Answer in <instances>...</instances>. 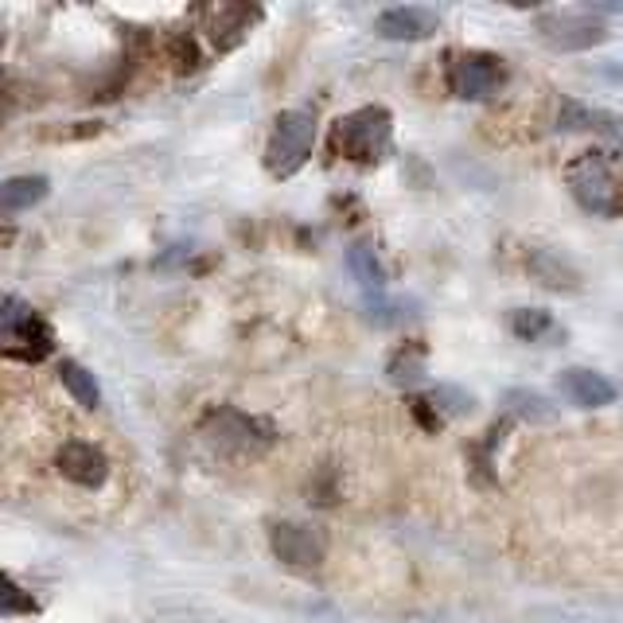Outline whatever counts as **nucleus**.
Segmentation results:
<instances>
[{"label":"nucleus","mask_w":623,"mask_h":623,"mask_svg":"<svg viewBox=\"0 0 623 623\" xmlns=\"http://www.w3.org/2000/svg\"><path fill=\"white\" fill-rule=\"evenodd\" d=\"M565 187L596 219H623V152L588 148L565 164Z\"/></svg>","instance_id":"obj_1"},{"label":"nucleus","mask_w":623,"mask_h":623,"mask_svg":"<svg viewBox=\"0 0 623 623\" xmlns=\"http://www.w3.org/2000/svg\"><path fill=\"white\" fill-rule=\"evenodd\" d=\"M331 148L351 164H382L394 152V113L386 106L343 113L331 129Z\"/></svg>","instance_id":"obj_2"},{"label":"nucleus","mask_w":623,"mask_h":623,"mask_svg":"<svg viewBox=\"0 0 623 623\" xmlns=\"http://www.w3.org/2000/svg\"><path fill=\"white\" fill-rule=\"evenodd\" d=\"M316 148V113L312 110H285L273 121V133L265 141V172L273 180L296 176Z\"/></svg>","instance_id":"obj_3"},{"label":"nucleus","mask_w":623,"mask_h":623,"mask_svg":"<svg viewBox=\"0 0 623 623\" xmlns=\"http://www.w3.org/2000/svg\"><path fill=\"white\" fill-rule=\"evenodd\" d=\"M199 433L211 440V444H219L222 452H238V456H257V452H265V448L277 444L273 421L254 417V413H242V409H230V405L207 409L203 421H199Z\"/></svg>","instance_id":"obj_4"},{"label":"nucleus","mask_w":623,"mask_h":623,"mask_svg":"<svg viewBox=\"0 0 623 623\" xmlns=\"http://www.w3.org/2000/svg\"><path fill=\"white\" fill-rule=\"evenodd\" d=\"M448 90L464 102H487L507 86V63L491 51H448Z\"/></svg>","instance_id":"obj_5"},{"label":"nucleus","mask_w":623,"mask_h":623,"mask_svg":"<svg viewBox=\"0 0 623 623\" xmlns=\"http://www.w3.org/2000/svg\"><path fill=\"white\" fill-rule=\"evenodd\" d=\"M0 335H4L8 359H20V363H43V359L55 351V335H51V328L39 320L20 296H4V308H0Z\"/></svg>","instance_id":"obj_6"},{"label":"nucleus","mask_w":623,"mask_h":623,"mask_svg":"<svg viewBox=\"0 0 623 623\" xmlns=\"http://www.w3.org/2000/svg\"><path fill=\"white\" fill-rule=\"evenodd\" d=\"M596 12L592 8H553V12H538L534 24L553 51H588L608 36V28H604V20H596Z\"/></svg>","instance_id":"obj_7"},{"label":"nucleus","mask_w":623,"mask_h":623,"mask_svg":"<svg viewBox=\"0 0 623 623\" xmlns=\"http://www.w3.org/2000/svg\"><path fill=\"white\" fill-rule=\"evenodd\" d=\"M261 16H265V12H261V8H250V4H203V8H195L199 32L207 36V43H211L219 55L242 47Z\"/></svg>","instance_id":"obj_8"},{"label":"nucleus","mask_w":623,"mask_h":623,"mask_svg":"<svg viewBox=\"0 0 623 623\" xmlns=\"http://www.w3.org/2000/svg\"><path fill=\"white\" fill-rule=\"evenodd\" d=\"M269 550L289 569H320L328 557V534L308 522H277L269 530Z\"/></svg>","instance_id":"obj_9"},{"label":"nucleus","mask_w":623,"mask_h":623,"mask_svg":"<svg viewBox=\"0 0 623 623\" xmlns=\"http://www.w3.org/2000/svg\"><path fill=\"white\" fill-rule=\"evenodd\" d=\"M55 468H59L63 479H71L74 487H86V491H98L110 479L106 452L98 444H90V440H63L59 452H55Z\"/></svg>","instance_id":"obj_10"},{"label":"nucleus","mask_w":623,"mask_h":623,"mask_svg":"<svg viewBox=\"0 0 623 623\" xmlns=\"http://www.w3.org/2000/svg\"><path fill=\"white\" fill-rule=\"evenodd\" d=\"M378 36L394 39V43H421V39L437 36L440 16L429 8H417V4H402V8H386L378 20H374Z\"/></svg>","instance_id":"obj_11"},{"label":"nucleus","mask_w":623,"mask_h":623,"mask_svg":"<svg viewBox=\"0 0 623 623\" xmlns=\"http://www.w3.org/2000/svg\"><path fill=\"white\" fill-rule=\"evenodd\" d=\"M557 386H561V394H565L569 402L581 405V409H600V405L616 402V386H612L604 374H596V370H588V367L561 370Z\"/></svg>","instance_id":"obj_12"},{"label":"nucleus","mask_w":623,"mask_h":623,"mask_svg":"<svg viewBox=\"0 0 623 623\" xmlns=\"http://www.w3.org/2000/svg\"><path fill=\"white\" fill-rule=\"evenodd\" d=\"M425 370H429V351H425V343H421V339H409V343H402V347L390 355L386 378H390L394 386H402V390H413V386L425 382Z\"/></svg>","instance_id":"obj_13"},{"label":"nucleus","mask_w":623,"mask_h":623,"mask_svg":"<svg viewBox=\"0 0 623 623\" xmlns=\"http://www.w3.org/2000/svg\"><path fill=\"white\" fill-rule=\"evenodd\" d=\"M557 129H565V133H588L592 129V133H604V137H620V117L581 106V102H561Z\"/></svg>","instance_id":"obj_14"},{"label":"nucleus","mask_w":623,"mask_h":623,"mask_svg":"<svg viewBox=\"0 0 623 623\" xmlns=\"http://www.w3.org/2000/svg\"><path fill=\"white\" fill-rule=\"evenodd\" d=\"M530 273L553 289V293H573V289H581V273L565 261L561 254H553V250H534L530 254Z\"/></svg>","instance_id":"obj_15"},{"label":"nucleus","mask_w":623,"mask_h":623,"mask_svg":"<svg viewBox=\"0 0 623 623\" xmlns=\"http://www.w3.org/2000/svg\"><path fill=\"white\" fill-rule=\"evenodd\" d=\"M51 180L47 176H12L0 187V211L4 215H20V211H32L36 203L47 199Z\"/></svg>","instance_id":"obj_16"},{"label":"nucleus","mask_w":623,"mask_h":623,"mask_svg":"<svg viewBox=\"0 0 623 623\" xmlns=\"http://www.w3.org/2000/svg\"><path fill=\"white\" fill-rule=\"evenodd\" d=\"M511 335L522 339V343H550V339H561L565 331H561V324L553 320L546 308H514Z\"/></svg>","instance_id":"obj_17"},{"label":"nucleus","mask_w":623,"mask_h":623,"mask_svg":"<svg viewBox=\"0 0 623 623\" xmlns=\"http://www.w3.org/2000/svg\"><path fill=\"white\" fill-rule=\"evenodd\" d=\"M59 382H63V390H67L82 409H98V405H102V390H98L94 374L82 367V363L63 359V363H59Z\"/></svg>","instance_id":"obj_18"},{"label":"nucleus","mask_w":623,"mask_h":623,"mask_svg":"<svg viewBox=\"0 0 623 623\" xmlns=\"http://www.w3.org/2000/svg\"><path fill=\"white\" fill-rule=\"evenodd\" d=\"M347 265H351L355 281H359L370 296L386 293V269H382V261H378V254H374L370 246H351V250H347Z\"/></svg>","instance_id":"obj_19"},{"label":"nucleus","mask_w":623,"mask_h":623,"mask_svg":"<svg viewBox=\"0 0 623 623\" xmlns=\"http://www.w3.org/2000/svg\"><path fill=\"white\" fill-rule=\"evenodd\" d=\"M507 409L518 421H553L557 409L550 405V398H542L538 390H511L507 394Z\"/></svg>","instance_id":"obj_20"},{"label":"nucleus","mask_w":623,"mask_h":623,"mask_svg":"<svg viewBox=\"0 0 623 623\" xmlns=\"http://www.w3.org/2000/svg\"><path fill=\"white\" fill-rule=\"evenodd\" d=\"M425 398L433 402V409H437L444 421H448V417H468V413L476 409V398H472L468 390H460V386H437V390H429Z\"/></svg>","instance_id":"obj_21"},{"label":"nucleus","mask_w":623,"mask_h":623,"mask_svg":"<svg viewBox=\"0 0 623 623\" xmlns=\"http://www.w3.org/2000/svg\"><path fill=\"white\" fill-rule=\"evenodd\" d=\"M413 312H409V304L405 300H390V296H370L367 300V320L370 324H378V328H398L405 324Z\"/></svg>","instance_id":"obj_22"},{"label":"nucleus","mask_w":623,"mask_h":623,"mask_svg":"<svg viewBox=\"0 0 623 623\" xmlns=\"http://www.w3.org/2000/svg\"><path fill=\"white\" fill-rule=\"evenodd\" d=\"M0 588H4V592H0V612H4V616H32V612H39L36 596L16 585V577H4Z\"/></svg>","instance_id":"obj_23"},{"label":"nucleus","mask_w":623,"mask_h":623,"mask_svg":"<svg viewBox=\"0 0 623 623\" xmlns=\"http://www.w3.org/2000/svg\"><path fill=\"white\" fill-rule=\"evenodd\" d=\"M172 59H176V67L187 71V67H199V55H195V39L191 36H172Z\"/></svg>","instance_id":"obj_24"}]
</instances>
